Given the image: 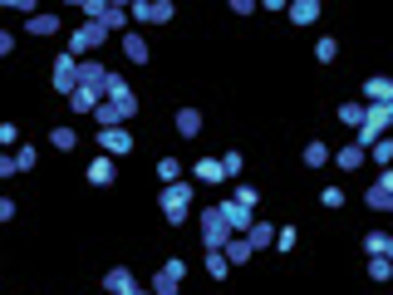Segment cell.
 <instances>
[{"mask_svg": "<svg viewBox=\"0 0 393 295\" xmlns=\"http://www.w3.org/2000/svg\"><path fill=\"white\" fill-rule=\"evenodd\" d=\"M196 221H201V241H206V251H226V241L236 236V231H231V221L221 216V207H211V212H201Z\"/></svg>", "mask_w": 393, "mask_h": 295, "instance_id": "obj_1", "label": "cell"}, {"mask_svg": "<svg viewBox=\"0 0 393 295\" xmlns=\"http://www.w3.org/2000/svg\"><path fill=\"white\" fill-rule=\"evenodd\" d=\"M187 212H192V187L187 183H168L163 187V216L177 226V221H187Z\"/></svg>", "mask_w": 393, "mask_h": 295, "instance_id": "obj_2", "label": "cell"}, {"mask_svg": "<svg viewBox=\"0 0 393 295\" xmlns=\"http://www.w3.org/2000/svg\"><path fill=\"white\" fill-rule=\"evenodd\" d=\"M108 40V30H103V20H84L74 35H69V54H84V50H98Z\"/></svg>", "mask_w": 393, "mask_h": 295, "instance_id": "obj_3", "label": "cell"}, {"mask_svg": "<svg viewBox=\"0 0 393 295\" xmlns=\"http://www.w3.org/2000/svg\"><path fill=\"white\" fill-rule=\"evenodd\" d=\"M128 15L143 25H163V20H172V0H133Z\"/></svg>", "mask_w": 393, "mask_h": 295, "instance_id": "obj_4", "label": "cell"}, {"mask_svg": "<svg viewBox=\"0 0 393 295\" xmlns=\"http://www.w3.org/2000/svg\"><path fill=\"white\" fill-rule=\"evenodd\" d=\"M108 84H113V74L98 59H79V89H94V94L108 98Z\"/></svg>", "mask_w": 393, "mask_h": 295, "instance_id": "obj_5", "label": "cell"}, {"mask_svg": "<svg viewBox=\"0 0 393 295\" xmlns=\"http://www.w3.org/2000/svg\"><path fill=\"white\" fill-rule=\"evenodd\" d=\"M54 89L64 98L79 89V59H74V54H59V59H54Z\"/></svg>", "mask_w": 393, "mask_h": 295, "instance_id": "obj_6", "label": "cell"}, {"mask_svg": "<svg viewBox=\"0 0 393 295\" xmlns=\"http://www.w3.org/2000/svg\"><path fill=\"white\" fill-rule=\"evenodd\" d=\"M98 148H103V158H123V153H133V138L123 128H98Z\"/></svg>", "mask_w": 393, "mask_h": 295, "instance_id": "obj_7", "label": "cell"}, {"mask_svg": "<svg viewBox=\"0 0 393 295\" xmlns=\"http://www.w3.org/2000/svg\"><path fill=\"white\" fill-rule=\"evenodd\" d=\"M221 216L231 221V231H251V226H256V216H251V207H241L236 197H231V202H221Z\"/></svg>", "mask_w": 393, "mask_h": 295, "instance_id": "obj_8", "label": "cell"}, {"mask_svg": "<svg viewBox=\"0 0 393 295\" xmlns=\"http://www.w3.org/2000/svg\"><path fill=\"white\" fill-rule=\"evenodd\" d=\"M103 291H113V295H128V291H138V286H133V271H128V266H113V271L103 276Z\"/></svg>", "mask_w": 393, "mask_h": 295, "instance_id": "obj_9", "label": "cell"}, {"mask_svg": "<svg viewBox=\"0 0 393 295\" xmlns=\"http://www.w3.org/2000/svg\"><path fill=\"white\" fill-rule=\"evenodd\" d=\"M364 98H369V103H393V79L374 74V79L364 84Z\"/></svg>", "mask_w": 393, "mask_h": 295, "instance_id": "obj_10", "label": "cell"}, {"mask_svg": "<svg viewBox=\"0 0 393 295\" xmlns=\"http://www.w3.org/2000/svg\"><path fill=\"white\" fill-rule=\"evenodd\" d=\"M251 256H256V246H251L246 236H231V241H226V261H231V266H246Z\"/></svg>", "mask_w": 393, "mask_h": 295, "instance_id": "obj_11", "label": "cell"}, {"mask_svg": "<svg viewBox=\"0 0 393 295\" xmlns=\"http://www.w3.org/2000/svg\"><path fill=\"white\" fill-rule=\"evenodd\" d=\"M98 103H103V94H94V89H74V94H69V108H74V113H98Z\"/></svg>", "mask_w": 393, "mask_h": 295, "instance_id": "obj_12", "label": "cell"}, {"mask_svg": "<svg viewBox=\"0 0 393 295\" xmlns=\"http://www.w3.org/2000/svg\"><path fill=\"white\" fill-rule=\"evenodd\" d=\"M286 15H291L295 25H315V20H319V5H315V0H291Z\"/></svg>", "mask_w": 393, "mask_h": 295, "instance_id": "obj_13", "label": "cell"}, {"mask_svg": "<svg viewBox=\"0 0 393 295\" xmlns=\"http://www.w3.org/2000/svg\"><path fill=\"white\" fill-rule=\"evenodd\" d=\"M177 133H182V138H196V133H201V113H196V108H177Z\"/></svg>", "mask_w": 393, "mask_h": 295, "instance_id": "obj_14", "label": "cell"}, {"mask_svg": "<svg viewBox=\"0 0 393 295\" xmlns=\"http://www.w3.org/2000/svg\"><path fill=\"white\" fill-rule=\"evenodd\" d=\"M89 183H94V187H108V183H113V158H94V163H89Z\"/></svg>", "mask_w": 393, "mask_h": 295, "instance_id": "obj_15", "label": "cell"}, {"mask_svg": "<svg viewBox=\"0 0 393 295\" xmlns=\"http://www.w3.org/2000/svg\"><path fill=\"white\" fill-rule=\"evenodd\" d=\"M364 113H369V103H339V123H349V128H364Z\"/></svg>", "mask_w": 393, "mask_h": 295, "instance_id": "obj_16", "label": "cell"}, {"mask_svg": "<svg viewBox=\"0 0 393 295\" xmlns=\"http://www.w3.org/2000/svg\"><path fill=\"white\" fill-rule=\"evenodd\" d=\"M246 241H251V246H256V251H266V246H271V241H276V226H271V221H256V226H251V231H246Z\"/></svg>", "mask_w": 393, "mask_h": 295, "instance_id": "obj_17", "label": "cell"}, {"mask_svg": "<svg viewBox=\"0 0 393 295\" xmlns=\"http://www.w3.org/2000/svg\"><path fill=\"white\" fill-rule=\"evenodd\" d=\"M364 202H369L374 212H393V192H389V187H384V183H374V187L364 192Z\"/></svg>", "mask_w": 393, "mask_h": 295, "instance_id": "obj_18", "label": "cell"}, {"mask_svg": "<svg viewBox=\"0 0 393 295\" xmlns=\"http://www.w3.org/2000/svg\"><path fill=\"white\" fill-rule=\"evenodd\" d=\"M123 54H128L133 64H143V59H148V40H143V35H123Z\"/></svg>", "mask_w": 393, "mask_h": 295, "instance_id": "obj_19", "label": "cell"}, {"mask_svg": "<svg viewBox=\"0 0 393 295\" xmlns=\"http://www.w3.org/2000/svg\"><path fill=\"white\" fill-rule=\"evenodd\" d=\"M221 178H226L221 158H206V163H196V183H221Z\"/></svg>", "mask_w": 393, "mask_h": 295, "instance_id": "obj_20", "label": "cell"}, {"mask_svg": "<svg viewBox=\"0 0 393 295\" xmlns=\"http://www.w3.org/2000/svg\"><path fill=\"white\" fill-rule=\"evenodd\" d=\"M128 20H133V15H128V5H108V15H103V30L113 35V30H123Z\"/></svg>", "mask_w": 393, "mask_h": 295, "instance_id": "obj_21", "label": "cell"}, {"mask_svg": "<svg viewBox=\"0 0 393 295\" xmlns=\"http://www.w3.org/2000/svg\"><path fill=\"white\" fill-rule=\"evenodd\" d=\"M25 30H30V35H54V30H59V20H54V15H30V20H25Z\"/></svg>", "mask_w": 393, "mask_h": 295, "instance_id": "obj_22", "label": "cell"}, {"mask_svg": "<svg viewBox=\"0 0 393 295\" xmlns=\"http://www.w3.org/2000/svg\"><path fill=\"white\" fill-rule=\"evenodd\" d=\"M334 163H339L344 173H354V168L364 163V148H359V143H349V148H339V158H334Z\"/></svg>", "mask_w": 393, "mask_h": 295, "instance_id": "obj_23", "label": "cell"}, {"mask_svg": "<svg viewBox=\"0 0 393 295\" xmlns=\"http://www.w3.org/2000/svg\"><path fill=\"white\" fill-rule=\"evenodd\" d=\"M49 143H54L59 153H74V143H79V133H74V128H54V133H49Z\"/></svg>", "mask_w": 393, "mask_h": 295, "instance_id": "obj_24", "label": "cell"}, {"mask_svg": "<svg viewBox=\"0 0 393 295\" xmlns=\"http://www.w3.org/2000/svg\"><path fill=\"white\" fill-rule=\"evenodd\" d=\"M324 163H329V148H324V143L315 138V143L305 148V168H324Z\"/></svg>", "mask_w": 393, "mask_h": 295, "instance_id": "obj_25", "label": "cell"}, {"mask_svg": "<svg viewBox=\"0 0 393 295\" xmlns=\"http://www.w3.org/2000/svg\"><path fill=\"white\" fill-rule=\"evenodd\" d=\"M226 271H231V261H226V251H211V256H206V276H211V281H221Z\"/></svg>", "mask_w": 393, "mask_h": 295, "instance_id": "obj_26", "label": "cell"}, {"mask_svg": "<svg viewBox=\"0 0 393 295\" xmlns=\"http://www.w3.org/2000/svg\"><path fill=\"white\" fill-rule=\"evenodd\" d=\"M369 153H374V163H379V168H393V138H379Z\"/></svg>", "mask_w": 393, "mask_h": 295, "instance_id": "obj_27", "label": "cell"}, {"mask_svg": "<svg viewBox=\"0 0 393 295\" xmlns=\"http://www.w3.org/2000/svg\"><path fill=\"white\" fill-rule=\"evenodd\" d=\"M393 276V261L389 256H374V261H369V281H389Z\"/></svg>", "mask_w": 393, "mask_h": 295, "instance_id": "obj_28", "label": "cell"}, {"mask_svg": "<svg viewBox=\"0 0 393 295\" xmlns=\"http://www.w3.org/2000/svg\"><path fill=\"white\" fill-rule=\"evenodd\" d=\"M364 251H369V256H384V251H389V236H384V231H369V236H364Z\"/></svg>", "mask_w": 393, "mask_h": 295, "instance_id": "obj_29", "label": "cell"}, {"mask_svg": "<svg viewBox=\"0 0 393 295\" xmlns=\"http://www.w3.org/2000/svg\"><path fill=\"white\" fill-rule=\"evenodd\" d=\"M153 295H177V276L158 271V281H153Z\"/></svg>", "mask_w": 393, "mask_h": 295, "instance_id": "obj_30", "label": "cell"}, {"mask_svg": "<svg viewBox=\"0 0 393 295\" xmlns=\"http://www.w3.org/2000/svg\"><path fill=\"white\" fill-rule=\"evenodd\" d=\"M158 178L177 183V178H182V163H177V158H163V163H158Z\"/></svg>", "mask_w": 393, "mask_h": 295, "instance_id": "obj_31", "label": "cell"}, {"mask_svg": "<svg viewBox=\"0 0 393 295\" xmlns=\"http://www.w3.org/2000/svg\"><path fill=\"white\" fill-rule=\"evenodd\" d=\"M79 10H84V15H89V20H103V15H108V0H84V5H79Z\"/></svg>", "mask_w": 393, "mask_h": 295, "instance_id": "obj_32", "label": "cell"}, {"mask_svg": "<svg viewBox=\"0 0 393 295\" xmlns=\"http://www.w3.org/2000/svg\"><path fill=\"white\" fill-rule=\"evenodd\" d=\"M315 54H319V64H329V59L339 54V45H334V40H319V45H315Z\"/></svg>", "mask_w": 393, "mask_h": 295, "instance_id": "obj_33", "label": "cell"}, {"mask_svg": "<svg viewBox=\"0 0 393 295\" xmlns=\"http://www.w3.org/2000/svg\"><path fill=\"white\" fill-rule=\"evenodd\" d=\"M15 163H20V173H30L40 158H35V148H20V153H15Z\"/></svg>", "mask_w": 393, "mask_h": 295, "instance_id": "obj_34", "label": "cell"}, {"mask_svg": "<svg viewBox=\"0 0 393 295\" xmlns=\"http://www.w3.org/2000/svg\"><path fill=\"white\" fill-rule=\"evenodd\" d=\"M319 202L334 212V207H344V192H339V187H324V197H319Z\"/></svg>", "mask_w": 393, "mask_h": 295, "instance_id": "obj_35", "label": "cell"}, {"mask_svg": "<svg viewBox=\"0 0 393 295\" xmlns=\"http://www.w3.org/2000/svg\"><path fill=\"white\" fill-rule=\"evenodd\" d=\"M236 202H241V207H256L261 192H256V187H236Z\"/></svg>", "mask_w": 393, "mask_h": 295, "instance_id": "obj_36", "label": "cell"}, {"mask_svg": "<svg viewBox=\"0 0 393 295\" xmlns=\"http://www.w3.org/2000/svg\"><path fill=\"white\" fill-rule=\"evenodd\" d=\"M221 168H226V178H236V173H241V153H226Z\"/></svg>", "mask_w": 393, "mask_h": 295, "instance_id": "obj_37", "label": "cell"}, {"mask_svg": "<svg viewBox=\"0 0 393 295\" xmlns=\"http://www.w3.org/2000/svg\"><path fill=\"white\" fill-rule=\"evenodd\" d=\"M163 271H168V276H177V281H182V276H187V261H177V256H172V261H168V266H163Z\"/></svg>", "mask_w": 393, "mask_h": 295, "instance_id": "obj_38", "label": "cell"}, {"mask_svg": "<svg viewBox=\"0 0 393 295\" xmlns=\"http://www.w3.org/2000/svg\"><path fill=\"white\" fill-rule=\"evenodd\" d=\"M276 246H281V251H291V246H295V226H286V231L276 236Z\"/></svg>", "mask_w": 393, "mask_h": 295, "instance_id": "obj_39", "label": "cell"}, {"mask_svg": "<svg viewBox=\"0 0 393 295\" xmlns=\"http://www.w3.org/2000/svg\"><path fill=\"white\" fill-rule=\"evenodd\" d=\"M384 256H389V261H393V236H389V251H384Z\"/></svg>", "mask_w": 393, "mask_h": 295, "instance_id": "obj_40", "label": "cell"}, {"mask_svg": "<svg viewBox=\"0 0 393 295\" xmlns=\"http://www.w3.org/2000/svg\"><path fill=\"white\" fill-rule=\"evenodd\" d=\"M128 295H153V291H128Z\"/></svg>", "mask_w": 393, "mask_h": 295, "instance_id": "obj_41", "label": "cell"}]
</instances>
